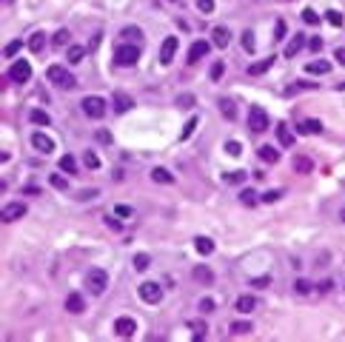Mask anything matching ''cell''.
I'll list each match as a JSON object with an SVG mask.
<instances>
[{
    "label": "cell",
    "instance_id": "6da1fadb",
    "mask_svg": "<svg viewBox=\"0 0 345 342\" xmlns=\"http://www.w3.org/2000/svg\"><path fill=\"white\" fill-rule=\"evenodd\" d=\"M46 77L52 80V86H57V88H63V91H69V88H74V74H71L66 66H49L46 69Z\"/></svg>",
    "mask_w": 345,
    "mask_h": 342
},
{
    "label": "cell",
    "instance_id": "7a4b0ae2",
    "mask_svg": "<svg viewBox=\"0 0 345 342\" xmlns=\"http://www.w3.org/2000/svg\"><path fill=\"white\" fill-rule=\"evenodd\" d=\"M86 288H89V294L100 297V294L108 288V274L103 271V268H89V271H86Z\"/></svg>",
    "mask_w": 345,
    "mask_h": 342
},
{
    "label": "cell",
    "instance_id": "3957f363",
    "mask_svg": "<svg viewBox=\"0 0 345 342\" xmlns=\"http://www.w3.org/2000/svg\"><path fill=\"white\" fill-rule=\"evenodd\" d=\"M140 60V46L137 43H120L114 49V63L117 66H134Z\"/></svg>",
    "mask_w": 345,
    "mask_h": 342
},
{
    "label": "cell",
    "instance_id": "277c9868",
    "mask_svg": "<svg viewBox=\"0 0 345 342\" xmlns=\"http://www.w3.org/2000/svg\"><path fill=\"white\" fill-rule=\"evenodd\" d=\"M83 114L86 117H91V120H100V117H106V100L97 94H89V97H83Z\"/></svg>",
    "mask_w": 345,
    "mask_h": 342
},
{
    "label": "cell",
    "instance_id": "5b68a950",
    "mask_svg": "<svg viewBox=\"0 0 345 342\" xmlns=\"http://www.w3.org/2000/svg\"><path fill=\"white\" fill-rule=\"evenodd\" d=\"M248 129L251 132H266L268 129V114L263 105H251L248 108Z\"/></svg>",
    "mask_w": 345,
    "mask_h": 342
},
{
    "label": "cell",
    "instance_id": "8992f818",
    "mask_svg": "<svg viewBox=\"0 0 345 342\" xmlns=\"http://www.w3.org/2000/svg\"><path fill=\"white\" fill-rule=\"evenodd\" d=\"M143 302H149V305H157L160 299H163V285L160 282H143L140 288H137Z\"/></svg>",
    "mask_w": 345,
    "mask_h": 342
},
{
    "label": "cell",
    "instance_id": "52a82bcc",
    "mask_svg": "<svg viewBox=\"0 0 345 342\" xmlns=\"http://www.w3.org/2000/svg\"><path fill=\"white\" fill-rule=\"evenodd\" d=\"M9 80L12 83H26V80H32V66H29V60H15L9 66Z\"/></svg>",
    "mask_w": 345,
    "mask_h": 342
},
{
    "label": "cell",
    "instance_id": "ba28073f",
    "mask_svg": "<svg viewBox=\"0 0 345 342\" xmlns=\"http://www.w3.org/2000/svg\"><path fill=\"white\" fill-rule=\"evenodd\" d=\"M0 217H3V222H15V219L26 217V202H6Z\"/></svg>",
    "mask_w": 345,
    "mask_h": 342
},
{
    "label": "cell",
    "instance_id": "9c48e42d",
    "mask_svg": "<svg viewBox=\"0 0 345 342\" xmlns=\"http://www.w3.org/2000/svg\"><path fill=\"white\" fill-rule=\"evenodd\" d=\"M32 149H37L40 154H52L54 151V140L46 132H35L32 134Z\"/></svg>",
    "mask_w": 345,
    "mask_h": 342
},
{
    "label": "cell",
    "instance_id": "30bf717a",
    "mask_svg": "<svg viewBox=\"0 0 345 342\" xmlns=\"http://www.w3.org/2000/svg\"><path fill=\"white\" fill-rule=\"evenodd\" d=\"M134 331H137V322H134L132 316H117V322H114V333L117 336H134Z\"/></svg>",
    "mask_w": 345,
    "mask_h": 342
},
{
    "label": "cell",
    "instance_id": "8fae6325",
    "mask_svg": "<svg viewBox=\"0 0 345 342\" xmlns=\"http://www.w3.org/2000/svg\"><path fill=\"white\" fill-rule=\"evenodd\" d=\"M174 54H177V37L168 35L166 40H163V46H160V63H171Z\"/></svg>",
    "mask_w": 345,
    "mask_h": 342
},
{
    "label": "cell",
    "instance_id": "7c38bea8",
    "mask_svg": "<svg viewBox=\"0 0 345 342\" xmlns=\"http://www.w3.org/2000/svg\"><path fill=\"white\" fill-rule=\"evenodd\" d=\"M305 46H308V40H305V35H294L291 40H288V46H285V52H283V57H297V54L302 52V49H305Z\"/></svg>",
    "mask_w": 345,
    "mask_h": 342
},
{
    "label": "cell",
    "instance_id": "4fadbf2b",
    "mask_svg": "<svg viewBox=\"0 0 345 342\" xmlns=\"http://www.w3.org/2000/svg\"><path fill=\"white\" fill-rule=\"evenodd\" d=\"M208 52H211V43H208V40H194L191 49H188V63H197L200 57H205Z\"/></svg>",
    "mask_w": 345,
    "mask_h": 342
},
{
    "label": "cell",
    "instance_id": "5bb4252c",
    "mask_svg": "<svg viewBox=\"0 0 345 342\" xmlns=\"http://www.w3.org/2000/svg\"><path fill=\"white\" fill-rule=\"evenodd\" d=\"M191 277H194L200 285H211V282H214V271L208 268V265H203V263L191 268Z\"/></svg>",
    "mask_w": 345,
    "mask_h": 342
},
{
    "label": "cell",
    "instance_id": "9a60e30c",
    "mask_svg": "<svg viewBox=\"0 0 345 342\" xmlns=\"http://www.w3.org/2000/svg\"><path fill=\"white\" fill-rule=\"evenodd\" d=\"M217 105H220V111L225 120H237V103L231 100V97H220L217 100Z\"/></svg>",
    "mask_w": 345,
    "mask_h": 342
},
{
    "label": "cell",
    "instance_id": "2e32d148",
    "mask_svg": "<svg viewBox=\"0 0 345 342\" xmlns=\"http://www.w3.org/2000/svg\"><path fill=\"white\" fill-rule=\"evenodd\" d=\"M234 308H237L240 314H251V311H257V297H251V294H243V297H237Z\"/></svg>",
    "mask_w": 345,
    "mask_h": 342
},
{
    "label": "cell",
    "instance_id": "e0dca14e",
    "mask_svg": "<svg viewBox=\"0 0 345 342\" xmlns=\"http://www.w3.org/2000/svg\"><path fill=\"white\" fill-rule=\"evenodd\" d=\"M277 143H280L283 149H291V146H294V134H291V129H288L285 123L277 126Z\"/></svg>",
    "mask_w": 345,
    "mask_h": 342
},
{
    "label": "cell",
    "instance_id": "ac0fdd59",
    "mask_svg": "<svg viewBox=\"0 0 345 342\" xmlns=\"http://www.w3.org/2000/svg\"><path fill=\"white\" fill-rule=\"evenodd\" d=\"M257 154H260L263 163H280V149H274V146H260Z\"/></svg>",
    "mask_w": 345,
    "mask_h": 342
},
{
    "label": "cell",
    "instance_id": "d6986e66",
    "mask_svg": "<svg viewBox=\"0 0 345 342\" xmlns=\"http://www.w3.org/2000/svg\"><path fill=\"white\" fill-rule=\"evenodd\" d=\"M211 40H214V46H220V49H225V46H228L231 43V32H228V29H225V26H217V29H214V32H211Z\"/></svg>",
    "mask_w": 345,
    "mask_h": 342
},
{
    "label": "cell",
    "instance_id": "ffe728a7",
    "mask_svg": "<svg viewBox=\"0 0 345 342\" xmlns=\"http://www.w3.org/2000/svg\"><path fill=\"white\" fill-rule=\"evenodd\" d=\"M29 123H35V126H52V117H49L43 108H29Z\"/></svg>",
    "mask_w": 345,
    "mask_h": 342
},
{
    "label": "cell",
    "instance_id": "44dd1931",
    "mask_svg": "<svg viewBox=\"0 0 345 342\" xmlns=\"http://www.w3.org/2000/svg\"><path fill=\"white\" fill-rule=\"evenodd\" d=\"M66 311H71V314H83V311H86L83 297H80V294H69V299H66Z\"/></svg>",
    "mask_w": 345,
    "mask_h": 342
},
{
    "label": "cell",
    "instance_id": "7402d4cb",
    "mask_svg": "<svg viewBox=\"0 0 345 342\" xmlns=\"http://www.w3.org/2000/svg\"><path fill=\"white\" fill-rule=\"evenodd\" d=\"M305 71H308V74H328V71H331V63L328 60H311V63H305Z\"/></svg>",
    "mask_w": 345,
    "mask_h": 342
},
{
    "label": "cell",
    "instance_id": "603a6c76",
    "mask_svg": "<svg viewBox=\"0 0 345 342\" xmlns=\"http://www.w3.org/2000/svg\"><path fill=\"white\" fill-rule=\"evenodd\" d=\"M151 180L160 183V185H171L174 183V174H171L168 168H154V171H151Z\"/></svg>",
    "mask_w": 345,
    "mask_h": 342
},
{
    "label": "cell",
    "instance_id": "cb8c5ba5",
    "mask_svg": "<svg viewBox=\"0 0 345 342\" xmlns=\"http://www.w3.org/2000/svg\"><path fill=\"white\" fill-rule=\"evenodd\" d=\"M132 105H134V100H132V97H129V94H120V91H117V94H114V111H117V114L129 111Z\"/></svg>",
    "mask_w": 345,
    "mask_h": 342
},
{
    "label": "cell",
    "instance_id": "d4e9b609",
    "mask_svg": "<svg viewBox=\"0 0 345 342\" xmlns=\"http://www.w3.org/2000/svg\"><path fill=\"white\" fill-rule=\"evenodd\" d=\"M60 171L63 174H77V160H74V154H63L60 157Z\"/></svg>",
    "mask_w": 345,
    "mask_h": 342
},
{
    "label": "cell",
    "instance_id": "484cf974",
    "mask_svg": "<svg viewBox=\"0 0 345 342\" xmlns=\"http://www.w3.org/2000/svg\"><path fill=\"white\" fill-rule=\"evenodd\" d=\"M43 46H46V35H43V32H35V35L29 37V52L40 54V52H43Z\"/></svg>",
    "mask_w": 345,
    "mask_h": 342
},
{
    "label": "cell",
    "instance_id": "4316f807",
    "mask_svg": "<svg viewBox=\"0 0 345 342\" xmlns=\"http://www.w3.org/2000/svg\"><path fill=\"white\" fill-rule=\"evenodd\" d=\"M300 132H302V134H319V132H322V123H319V120H314V117H311V120H302V123H300Z\"/></svg>",
    "mask_w": 345,
    "mask_h": 342
},
{
    "label": "cell",
    "instance_id": "83f0119b",
    "mask_svg": "<svg viewBox=\"0 0 345 342\" xmlns=\"http://www.w3.org/2000/svg\"><path fill=\"white\" fill-rule=\"evenodd\" d=\"M311 168H314L311 157H294V171H297V174H308Z\"/></svg>",
    "mask_w": 345,
    "mask_h": 342
},
{
    "label": "cell",
    "instance_id": "f1b7e54d",
    "mask_svg": "<svg viewBox=\"0 0 345 342\" xmlns=\"http://www.w3.org/2000/svg\"><path fill=\"white\" fill-rule=\"evenodd\" d=\"M194 246H197V251H200L203 257H208V254L214 251V243H211L208 237H197V240H194Z\"/></svg>",
    "mask_w": 345,
    "mask_h": 342
},
{
    "label": "cell",
    "instance_id": "f546056e",
    "mask_svg": "<svg viewBox=\"0 0 345 342\" xmlns=\"http://www.w3.org/2000/svg\"><path fill=\"white\" fill-rule=\"evenodd\" d=\"M271 63H274V57H266L263 63H251V66H248V74H263V71L271 69Z\"/></svg>",
    "mask_w": 345,
    "mask_h": 342
},
{
    "label": "cell",
    "instance_id": "4dcf8cb0",
    "mask_svg": "<svg viewBox=\"0 0 345 342\" xmlns=\"http://www.w3.org/2000/svg\"><path fill=\"white\" fill-rule=\"evenodd\" d=\"M257 200H260V197H257L254 188H243V191H240V202H243V205H257Z\"/></svg>",
    "mask_w": 345,
    "mask_h": 342
},
{
    "label": "cell",
    "instance_id": "1f68e13d",
    "mask_svg": "<svg viewBox=\"0 0 345 342\" xmlns=\"http://www.w3.org/2000/svg\"><path fill=\"white\" fill-rule=\"evenodd\" d=\"M49 183H52V188H57V191H66V188H69V183H66L63 174H49Z\"/></svg>",
    "mask_w": 345,
    "mask_h": 342
},
{
    "label": "cell",
    "instance_id": "d6a6232c",
    "mask_svg": "<svg viewBox=\"0 0 345 342\" xmlns=\"http://www.w3.org/2000/svg\"><path fill=\"white\" fill-rule=\"evenodd\" d=\"M83 163H86V168H91V171L100 168V157L94 154V151H86V154H83Z\"/></svg>",
    "mask_w": 345,
    "mask_h": 342
},
{
    "label": "cell",
    "instance_id": "836d02e7",
    "mask_svg": "<svg viewBox=\"0 0 345 342\" xmlns=\"http://www.w3.org/2000/svg\"><path fill=\"white\" fill-rule=\"evenodd\" d=\"M83 54H86L83 46H69V63H80L83 60Z\"/></svg>",
    "mask_w": 345,
    "mask_h": 342
},
{
    "label": "cell",
    "instance_id": "e575fe53",
    "mask_svg": "<svg viewBox=\"0 0 345 342\" xmlns=\"http://www.w3.org/2000/svg\"><path fill=\"white\" fill-rule=\"evenodd\" d=\"M114 217L129 219V217H134V208H132V205H120V202H117V205H114Z\"/></svg>",
    "mask_w": 345,
    "mask_h": 342
},
{
    "label": "cell",
    "instance_id": "d590c367",
    "mask_svg": "<svg viewBox=\"0 0 345 342\" xmlns=\"http://www.w3.org/2000/svg\"><path fill=\"white\" fill-rule=\"evenodd\" d=\"M302 23H305V26H317L319 23V15L314 9H305L302 12Z\"/></svg>",
    "mask_w": 345,
    "mask_h": 342
},
{
    "label": "cell",
    "instance_id": "8d00e7d4",
    "mask_svg": "<svg viewBox=\"0 0 345 342\" xmlns=\"http://www.w3.org/2000/svg\"><path fill=\"white\" fill-rule=\"evenodd\" d=\"M120 35H123L126 40H140V37H143V32H140L137 26H126L123 32H120Z\"/></svg>",
    "mask_w": 345,
    "mask_h": 342
},
{
    "label": "cell",
    "instance_id": "74e56055",
    "mask_svg": "<svg viewBox=\"0 0 345 342\" xmlns=\"http://www.w3.org/2000/svg\"><path fill=\"white\" fill-rule=\"evenodd\" d=\"M243 49H246V52H254V32H251V29L243 32Z\"/></svg>",
    "mask_w": 345,
    "mask_h": 342
},
{
    "label": "cell",
    "instance_id": "f35d334b",
    "mask_svg": "<svg viewBox=\"0 0 345 342\" xmlns=\"http://www.w3.org/2000/svg\"><path fill=\"white\" fill-rule=\"evenodd\" d=\"M225 154H231V157H240V154H243V146H240L237 140H228V143H225Z\"/></svg>",
    "mask_w": 345,
    "mask_h": 342
},
{
    "label": "cell",
    "instance_id": "ab89813d",
    "mask_svg": "<svg viewBox=\"0 0 345 342\" xmlns=\"http://www.w3.org/2000/svg\"><path fill=\"white\" fill-rule=\"evenodd\" d=\"M294 291H297L300 297H305V294H311V282L308 280H297L294 282Z\"/></svg>",
    "mask_w": 345,
    "mask_h": 342
},
{
    "label": "cell",
    "instance_id": "60d3db41",
    "mask_svg": "<svg viewBox=\"0 0 345 342\" xmlns=\"http://www.w3.org/2000/svg\"><path fill=\"white\" fill-rule=\"evenodd\" d=\"M191 328H194V339H203L205 336V322L203 319H191Z\"/></svg>",
    "mask_w": 345,
    "mask_h": 342
},
{
    "label": "cell",
    "instance_id": "b9f144b4",
    "mask_svg": "<svg viewBox=\"0 0 345 342\" xmlns=\"http://www.w3.org/2000/svg\"><path fill=\"white\" fill-rule=\"evenodd\" d=\"M251 331H254L251 322H234L231 325V333H251Z\"/></svg>",
    "mask_w": 345,
    "mask_h": 342
},
{
    "label": "cell",
    "instance_id": "7bdbcfd3",
    "mask_svg": "<svg viewBox=\"0 0 345 342\" xmlns=\"http://www.w3.org/2000/svg\"><path fill=\"white\" fill-rule=\"evenodd\" d=\"M149 265H151V260H149L146 254H137V257H134V268H137V271H146Z\"/></svg>",
    "mask_w": 345,
    "mask_h": 342
},
{
    "label": "cell",
    "instance_id": "ee69618b",
    "mask_svg": "<svg viewBox=\"0 0 345 342\" xmlns=\"http://www.w3.org/2000/svg\"><path fill=\"white\" fill-rule=\"evenodd\" d=\"M20 46H23L20 40H12V43L6 46V49H3V57H15V54L20 52Z\"/></svg>",
    "mask_w": 345,
    "mask_h": 342
},
{
    "label": "cell",
    "instance_id": "f6af8a7d",
    "mask_svg": "<svg viewBox=\"0 0 345 342\" xmlns=\"http://www.w3.org/2000/svg\"><path fill=\"white\" fill-rule=\"evenodd\" d=\"M197 9L203 12V15H211L214 12V0H197Z\"/></svg>",
    "mask_w": 345,
    "mask_h": 342
},
{
    "label": "cell",
    "instance_id": "bcb514c9",
    "mask_svg": "<svg viewBox=\"0 0 345 342\" xmlns=\"http://www.w3.org/2000/svg\"><path fill=\"white\" fill-rule=\"evenodd\" d=\"M66 43H69V29H60L54 35V46H66Z\"/></svg>",
    "mask_w": 345,
    "mask_h": 342
},
{
    "label": "cell",
    "instance_id": "7dc6e473",
    "mask_svg": "<svg viewBox=\"0 0 345 342\" xmlns=\"http://www.w3.org/2000/svg\"><path fill=\"white\" fill-rule=\"evenodd\" d=\"M246 180V171H234V174H225V183H234V185H240Z\"/></svg>",
    "mask_w": 345,
    "mask_h": 342
},
{
    "label": "cell",
    "instance_id": "c3c4849f",
    "mask_svg": "<svg viewBox=\"0 0 345 342\" xmlns=\"http://www.w3.org/2000/svg\"><path fill=\"white\" fill-rule=\"evenodd\" d=\"M214 308H217V305H214V299H211V297L200 299V311H203V314H211Z\"/></svg>",
    "mask_w": 345,
    "mask_h": 342
},
{
    "label": "cell",
    "instance_id": "681fc988",
    "mask_svg": "<svg viewBox=\"0 0 345 342\" xmlns=\"http://www.w3.org/2000/svg\"><path fill=\"white\" fill-rule=\"evenodd\" d=\"M280 197H283V191H280V188H271V191L263 194V200H266V202H277Z\"/></svg>",
    "mask_w": 345,
    "mask_h": 342
},
{
    "label": "cell",
    "instance_id": "f907efd6",
    "mask_svg": "<svg viewBox=\"0 0 345 342\" xmlns=\"http://www.w3.org/2000/svg\"><path fill=\"white\" fill-rule=\"evenodd\" d=\"M302 88H314V83H294V86L285 88V94H294V91H302Z\"/></svg>",
    "mask_w": 345,
    "mask_h": 342
},
{
    "label": "cell",
    "instance_id": "816d5d0a",
    "mask_svg": "<svg viewBox=\"0 0 345 342\" xmlns=\"http://www.w3.org/2000/svg\"><path fill=\"white\" fill-rule=\"evenodd\" d=\"M328 23L331 26H342V15L339 12H328Z\"/></svg>",
    "mask_w": 345,
    "mask_h": 342
},
{
    "label": "cell",
    "instance_id": "f5cc1de1",
    "mask_svg": "<svg viewBox=\"0 0 345 342\" xmlns=\"http://www.w3.org/2000/svg\"><path fill=\"white\" fill-rule=\"evenodd\" d=\"M268 282H271V277H260V280H251V285H254V288H268Z\"/></svg>",
    "mask_w": 345,
    "mask_h": 342
},
{
    "label": "cell",
    "instance_id": "db71d44e",
    "mask_svg": "<svg viewBox=\"0 0 345 342\" xmlns=\"http://www.w3.org/2000/svg\"><path fill=\"white\" fill-rule=\"evenodd\" d=\"M177 103H180V105H186V108H191V105H194V97H191V94H180V97H177Z\"/></svg>",
    "mask_w": 345,
    "mask_h": 342
},
{
    "label": "cell",
    "instance_id": "11a10c76",
    "mask_svg": "<svg viewBox=\"0 0 345 342\" xmlns=\"http://www.w3.org/2000/svg\"><path fill=\"white\" fill-rule=\"evenodd\" d=\"M220 77H222V63L217 60V63L211 66V80H220Z\"/></svg>",
    "mask_w": 345,
    "mask_h": 342
},
{
    "label": "cell",
    "instance_id": "9f6ffc18",
    "mask_svg": "<svg viewBox=\"0 0 345 342\" xmlns=\"http://www.w3.org/2000/svg\"><path fill=\"white\" fill-rule=\"evenodd\" d=\"M308 49H311V52H319V49H322V37H311Z\"/></svg>",
    "mask_w": 345,
    "mask_h": 342
},
{
    "label": "cell",
    "instance_id": "6f0895ef",
    "mask_svg": "<svg viewBox=\"0 0 345 342\" xmlns=\"http://www.w3.org/2000/svg\"><path fill=\"white\" fill-rule=\"evenodd\" d=\"M194 126H197V117H194V120H191V123L186 126V129H183V134H180V140H186V137H191V132H194Z\"/></svg>",
    "mask_w": 345,
    "mask_h": 342
},
{
    "label": "cell",
    "instance_id": "680465c9",
    "mask_svg": "<svg viewBox=\"0 0 345 342\" xmlns=\"http://www.w3.org/2000/svg\"><path fill=\"white\" fill-rule=\"evenodd\" d=\"M285 37V20H280V23H277V40H283Z\"/></svg>",
    "mask_w": 345,
    "mask_h": 342
},
{
    "label": "cell",
    "instance_id": "91938a15",
    "mask_svg": "<svg viewBox=\"0 0 345 342\" xmlns=\"http://www.w3.org/2000/svg\"><path fill=\"white\" fill-rule=\"evenodd\" d=\"M319 291H322V294H328V291H331V280H322V282H319Z\"/></svg>",
    "mask_w": 345,
    "mask_h": 342
},
{
    "label": "cell",
    "instance_id": "94428289",
    "mask_svg": "<svg viewBox=\"0 0 345 342\" xmlns=\"http://www.w3.org/2000/svg\"><path fill=\"white\" fill-rule=\"evenodd\" d=\"M336 63H339V66H345V49H336Z\"/></svg>",
    "mask_w": 345,
    "mask_h": 342
},
{
    "label": "cell",
    "instance_id": "6125c7cd",
    "mask_svg": "<svg viewBox=\"0 0 345 342\" xmlns=\"http://www.w3.org/2000/svg\"><path fill=\"white\" fill-rule=\"evenodd\" d=\"M339 219H342V222H345V208H342V211H339Z\"/></svg>",
    "mask_w": 345,
    "mask_h": 342
}]
</instances>
